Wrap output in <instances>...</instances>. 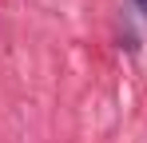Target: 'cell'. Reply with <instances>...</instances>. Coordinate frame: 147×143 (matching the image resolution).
<instances>
[{"instance_id":"6da1fadb","label":"cell","mask_w":147,"mask_h":143,"mask_svg":"<svg viewBox=\"0 0 147 143\" xmlns=\"http://www.w3.org/2000/svg\"><path fill=\"white\" fill-rule=\"evenodd\" d=\"M139 8H143V16H147V0H139Z\"/></svg>"}]
</instances>
